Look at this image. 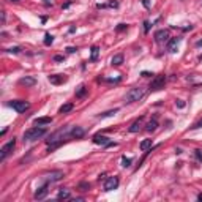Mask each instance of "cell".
<instances>
[{
	"instance_id": "ee69618b",
	"label": "cell",
	"mask_w": 202,
	"mask_h": 202,
	"mask_svg": "<svg viewBox=\"0 0 202 202\" xmlns=\"http://www.w3.org/2000/svg\"><path fill=\"white\" fill-rule=\"evenodd\" d=\"M10 2H19V0H10Z\"/></svg>"
},
{
	"instance_id": "ffe728a7",
	"label": "cell",
	"mask_w": 202,
	"mask_h": 202,
	"mask_svg": "<svg viewBox=\"0 0 202 202\" xmlns=\"http://www.w3.org/2000/svg\"><path fill=\"white\" fill-rule=\"evenodd\" d=\"M118 112V109H111V111H106V112H103V114H98L96 117L98 118H106V117H112V115H115Z\"/></svg>"
},
{
	"instance_id": "f1b7e54d",
	"label": "cell",
	"mask_w": 202,
	"mask_h": 202,
	"mask_svg": "<svg viewBox=\"0 0 202 202\" xmlns=\"http://www.w3.org/2000/svg\"><path fill=\"white\" fill-rule=\"evenodd\" d=\"M126 29H128V25H126V24H118L115 30H117V32H123V30H126Z\"/></svg>"
},
{
	"instance_id": "f35d334b",
	"label": "cell",
	"mask_w": 202,
	"mask_h": 202,
	"mask_svg": "<svg viewBox=\"0 0 202 202\" xmlns=\"http://www.w3.org/2000/svg\"><path fill=\"white\" fill-rule=\"evenodd\" d=\"M67 51H68L70 54H74V52H76V48H68Z\"/></svg>"
},
{
	"instance_id": "d6986e66",
	"label": "cell",
	"mask_w": 202,
	"mask_h": 202,
	"mask_svg": "<svg viewBox=\"0 0 202 202\" xmlns=\"http://www.w3.org/2000/svg\"><path fill=\"white\" fill-rule=\"evenodd\" d=\"M111 63H112L114 67H120L122 63H123V56H122V54H117V56H114L112 60H111Z\"/></svg>"
},
{
	"instance_id": "2e32d148",
	"label": "cell",
	"mask_w": 202,
	"mask_h": 202,
	"mask_svg": "<svg viewBox=\"0 0 202 202\" xmlns=\"http://www.w3.org/2000/svg\"><path fill=\"white\" fill-rule=\"evenodd\" d=\"M90 62H96L98 60V56H99V48L98 46H92V49H90Z\"/></svg>"
},
{
	"instance_id": "d6a6232c",
	"label": "cell",
	"mask_w": 202,
	"mask_h": 202,
	"mask_svg": "<svg viewBox=\"0 0 202 202\" xmlns=\"http://www.w3.org/2000/svg\"><path fill=\"white\" fill-rule=\"evenodd\" d=\"M144 25H145V27H144V30H145V32H149V30H150V22H149V21H145Z\"/></svg>"
},
{
	"instance_id": "603a6c76",
	"label": "cell",
	"mask_w": 202,
	"mask_h": 202,
	"mask_svg": "<svg viewBox=\"0 0 202 202\" xmlns=\"http://www.w3.org/2000/svg\"><path fill=\"white\" fill-rule=\"evenodd\" d=\"M85 93H87V87H85V85H79V88L76 90V98L85 96Z\"/></svg>"
},
{
	"instance_id": "7bdbcfd3",
	"label": "cell",
	"mask_w": 202,
	"mask_h": 202,
	"mask_svg": "<svg viewBox=\"0 0 202 202\" xmlns=\"http://www.w3.org/2000/svg\"><path fill=\"white\" fill-rule=\"evenodd\" d=\"M197 199H199V200H202V194H199V196H197Z\"/></svg>"
},
{
	"instance_id": "52a82bcc",
	"label": "cell",
	"mask_w": 202,
	"mask_h": 202,
	"mask_svg": "<svg viewBox=\"0 0 202 202\" xmlns=\"http://www.w3.org/2000/svg\"><path fill=\"white\" fill-rule=\"evenodd\" d=\"M118 186V177H109L104 180V191H112Z\"/></svg>"
},
{
	"instance_id": "6da1fadb",
	"label": "cell",
	"mask_w": 202,
	"mask_h": 202,
	"mask_svg": "<svg viewBox=\"0 0 202 202\" xmlns=\"http://www.w3.org/2000/svg\"><path fill=\"white\" fill-rule=\"evenodd\" d=\"M144 95H145V88L134 87L125 95V103H136V101H139Z\"/></svg>"
},
{
	"instance_id": "30bf717a",
	"label": "cell",
	"mask_w": 202,
	"mask_h": 202,
	"mask_svg": "<svg viewBox=\"0 0 202 202\" xmlns=\"http://www.w3.org/2000/svg\"><path fill=\"white\" fill-rule=\"evenodd\" d=\"M142 122H144V117H139L137 120H134L131 123V126L128 128V131H130V133H137V131L141 130V126H142Z\"/></svg>"
},
{
	"instance_id": "8fae6325",
	"label": "cell",
	"mask_w": 202,
	"mask_h": 202,
	"mask_svg": "<svg viewBox=\"0 0 202 202\" xmlns=\"http://www.w3.org/2000/svg\"><path fill=\"white\" fill-rule=\"evenodd\" d=\"M180 41H182V38H172V40H169L168 41V51L169 52H175L177 51V48H179V44H180Z\"/></svg>"
},
{
	"instance_id": "3957f363",
	"label": "cell",
	"mask_w": 202,
	"mask_h": 202,
	"mask_svg": "<svg viewBox=\"0 0 202 202\" xmlns=\"http://www.w3.org/2000/svg\"><path fill=\"white\" fill-rule=\"evenodd\" d=\"M10 107H13L16 112L22 114L29 109V103H27V101H22V99H14V101H10Z\"/></svg>"
},
{
	"instance_id": "7a4b0ae2",
	"label": "cell",
	"mask_w": 202,
	"mask_h": 202,
	"mask_svg": "<svg viewBox=\"0 0 202 202\" xmlns=\"http://www.w3.org/2000/svg\"><path fill=\"white\" fill-rule=\"evenodd\" d=\"M44 134H46V128L35 126V128H30V130H27L24 133V141H35V139H38V137L44 136Z\"/></svg>"
},
{
	"instance_id": "ba28073f",
	"label": "cell",
	"mask_w": 202,
	"mask_h": 202,
	"mask_svg": "<svg viewBox=\"0 0 202 202\" xmlns=\"http://www.w3.org/2000/svg\"><path fill=\"white\" fill-rule=\"evenodd\" d=\"M169 40V30H158V32H155V41L157 43H164V41H168Z\"/></svg>"
},
{
	"instance_id": "9c48e42d",
	"label": "cell",
	"mask_w": 202,
	"mask_h": 202,
	"mask_svg": "<svg viewBox=\"0 0 202 202\" xmlns=\"http://www.w3.org/2000/svg\"><path fill=\"white\" fill-rule=\"evenodd\" d=\"M49 82L54 85H60L63 82H67V78L63 74H52V76H49Z\"/></svg>"
},
{
	"instance_id": "4316f807",
	"label": "cell",
	"mask_w": 202,
	"mask_h": 202,
	"mask_svg": "<svg viewBox=\"0 0 202 202\" xmlns=\"http://www.w3.org/2000/svg\"><path fill=\"white\" fill-rule=\"evenodd\" d=\"M194 158H196V161H197V163H200V164H202V150H199V149H196V150H194Z\"/></svg>"
},
{
	"instance_id": "7402d4cb",
	"label": "cell",
	"mask_w": 202,
	"mask_h": 202,
	"mask_svg": "<svg viewBox=\"0 0 202 202\" xmlns=\"http://www.w3.org/2000/svg\"><path fill=\"white\" fill-rule=\"evenodd\" d=\"M57 199H70V189L62 188V189L57 193Z\"/></svg>"
},
{
	"instance_id": "e0dca14e",
	"label": "cell",
	"mask_w": 202,
	"mask_h": 202,
	"mask_svg": "<svg viewBox=\"0 0 202 202\" xmlns=\"http://www.w3.org/2000/svg\"><path fill=\"white\" fill-rule=\"evenodd\" d=\"M63 177V172H60V171H57V172H52V174H49L48 175V182H57V180H60Z\"/></svg>"
},
{
	"instance_id": "5bb4252c",
	"label": "cell",
	"mask_w": 202,
	"mask_h": 202,
	"mask_svg": "<svg viewBox=\"0 0 202 202\" xmlns=\"http://www.w3.org/2000/svg\"><path fill=\"white\" fill-rule=\"evenodd\" d=\"M19 84H21V85H25V87H32V85L36 84V79L32 78V76H25V78H22V79L19 81Z\"/></svg>"
},
{
	"instance_id": "d590c367",
	"label": "cell",
	"mask_w": 202,
	"mask_h": 202,
	"mask_svg": "<svg viewBox=\"0 0 202 202\" xmlns=\"http://www.w3.org/2000/svg\"><path fill=\"white\" fill-rule=\"evenodd\" d=\"M200 126H202V120H200V122H197L194 126H191V128H193V130H196V128H200Z\"/></svg>"
},
{
	"instance_id": "9a60e30c",
	"label": "cell",
	"mask_w": 202,
	"mask_h": 202,
	"mask_svg": "<svg viewBox=\"0 0 202 202\" xmlns=\"http://www.w3.org/2000/svg\"><path fill=\"white\" fill-rule=\"evenodd\" d=\"M35 125H38V126H43V125H49L52 122V118L51 117H38V118H35Z\"/></svg>"
},
{
	"instance_id": "484cf974",
	"label": "cell",
	"mask_w": 202,
	"mask_h": 202,
	"mask_svg": "<svg viewBox=\"0 0 202 202\" xmlns=\"http://www.w3.org/2000/svg\"><path fill=\"white\" fill-rule=\"evenodd\" d=\"M131 163H133L131 158H126V157L122 158V166H123V168H130V166H131Z\"/></svg>"
},
{
	"instance_id": "ac0fdd59",
	"label": "cell",
	"mask_w": 202,
	"mask_h": 202,
	"mask_svg": "<svg viewBox=\"0 0 202 202\" xmlns=\"http://www.w3.org/2000/svg\"><path fill=\"white\" fill-rule=\"evenodd\" d=\"M158 128V122H157V118H153V120H150L149 123H147V126H145V131H149V133H152V131H155Z\"/></svg>"
},
{
	"instance_id": "ab89813d",
	"label": "cell",
	"mask_w": 202,
	"mask_h": 202,
	"mask_svg": "<svg viewBox=\"0 0 202 202\" xmlns=\"http://www.w3.org/2000/svg\"><path fill=\"white\" fill-rule=\"evenodd\" d=\"M5 21H6V14H5V11L2 13V24H5Z\"/></svg>"
},
{
	"instance_id": "5b68a950",
	"label": "cell",
	"mask_w": 202,
	"mask_h": 202,
	"mask_svg": "<svg viewBox=\"0 0 202 202\" xmlns=\"http://www.w3.org/2000/svg\"><path fill=\"white\" fill-rule=\"evenodd\" d=\"M14 145H16V139L13 137V139H11L10 142H8V144H5V145L2 147V150H0V161H3V160L8 157V153H10V152H13Z\"/></svg>"
},
{
	"instance_id": "4fadbf2b",
	"label": "cell",
	"mask_w": 202,
	"mask_h": 202,
	"mask_svg": "<svg viewBox=\"0 0 202 202\" xmlns=\"http://www.w3.org/2000/svg\"><path fill=\"white\" fill-rule=\"evenodd\" d=\"M84 134H85V131L82 130L81 126L71 128V133H70V136H71V137H76V139H81V137H84Z\"/></svg>"
},
{
	"instance_id": "7c38bea8",
	"label": "cell",
	"mask_w": 202,
	"mask_h": 202,
	"mask_svg": "<svg viewBox=\"0 0 202 202\" xmlns=\"http://www.w3.org/2000/svg\"><path fill=\"white\" fill-rule=\"evenodd\" d=\"M93 142L96 144V145H107L109 142V137H106V136H103V134H95L93 136Z\"/></svg>"
},
{
	"instance_id": "d4e9b609",
	"label": "cell",
	"mask_w": 202,
	"mask_h": 202,
	"mask_svg": "<svg viewBox=\"0 0 202 202\" xmlns=\"http://www.w3.org/2000/svg\"><path fill=\"white\" fill-rule=\"evenodd\" d=\"M52 41H54V36H52L51 33H46V35H44V44H46V46H51Z\"/></svg>"
},
{
	"instance_id": "277c9868",
	"label": "cell",
	"mask_w": 202,
	"mask_h": 202,
	"mask_svg": "<svg viewBox=\"0 0 202 202\" xmlns=\"http://www.w3.org/2000/svg\"><path fill=\"white\" fill-rule=\"evenodd\" d=\"M164 84H166V76L161 74V76H157L152 82H150V90L152 92H157V90H161L164 87Z\"/></svg>"
},
{
	"instance_id": "1f68e13d",
	"label": "cell",
	"mask_w": 202,
	"mask_h": 202,
	"mask_svg": "<svg viewBox=\"0 0 202 202\" xmlns=\"http://www.w3.org/2000/svg\"><path fill=\"white\" fill-rule=\"evenodd\" d=\"M107 6H112V8H117L118 6V2H115V0H111V2L107 3Z\"/></svg>"
},
{
	"instance_id": "44dd1931",
	"label": "cell",
	"mask_w": 202,
	"mask_h": 202,
	"mask_svg": "<svg viewBox=\"0 0 202 202\" xmlns=\"http://www.w3.org/2000/svg\"><path fill=\"white\" fill-rule=\"evenodd\" d=\"M73 107H74V106H73V103H67V104H63L60 109H59V112L60 114H67V112H71L73 111Z\"/></svg>"
},
{
	"instance_id": "e575fe53",
	"label": "cell",
	"mask_w": 202,
	"mask_h": 202,
	"mask_svg": "<svg viewBox=\"0 0 202 202\" xmlns=\"http://www.w3.org/2000/svg\"><path fill=\"white\" fill-rule=\"evenodd\" d=\"M142 76L144 78H149V76H153V74H152V73H149V71H142Z\"/></svg>"
},
{
	"instance_id": "f546056e",
	"label": "cell",
	"mask_w": 202,
	"mask_h": 202,
	"mask_svg": "<svg viewBox=\"0 0 202 202\" xmlns=\"http://www.w3.org/2000/svg\"><path fill=\"white\" fill-rule=\"evenodd\" d=\"M8 52H10V54H19V52H21V48H17V46H14V48L8 49Z\"/></svg>"
},
{
	"instance_id": "8992f818",
	"label": "cell",
	"mask_w": 202,
	"mask_h": 202,
	"mask_svg": "<svg viewBox=\"0 0 202 202\" xmlns=\"http://www.w3.org/2000/svg\"><path fill=\"white\" fill-rule=\"evenodd\" d=\"M48 193H49V182H46L43 186H40L38 189H36V193H35V199L41 200V199H44L46 196H48Z\"/></svg>"
},
{
	"instance_id": "b9f144b4",
	"label": "cell",
	"mask_w": 202,
	"mask_h": 202,
	"mask_svg": "<svg viewBox=\"0 0 202 202\" xmlns=\"http://www.w3.org/2000/svg\"><path fill=\"white\" fill-rule=\"evenodd\" d=\"M197 46H202V40H200V41H197Z\"/></svg>"
},
{
	"instance_id": "60d3db41",
	"label": "cell",
	"mask_w": 202,
	"mask_h": 202,
	"mask_svg": "<svg viewBox=\"0 0 202 202\" xmlns=\"http://www.w3.org/2000/svg\"><path fill=\"white\" fill-rule=\"evenodd\" d=\"M44 3H46V5H52V2H51V0H44Z\"/></svg>"
},
{
	"instance_id": "74e56055",
	"label": "cell",
	"mask_w": 202,
	"mask_h": 202,
	"mask_svg": "<svg viewBox=\"0 0 202 202\" xmlns=\"http://www.w3.org/2000/svg\"><path fill=\"white\" fill-rule=\"evenodd\" d=\"M71 3H73V0H68V2H67V3H65V5H63V6H62V8H68V6H70V5H71Z\"/></svg>"
},
{
	"instance_id": "cb8c5ba5",
	"label": "cell",
	"mask_w": 202,
	"mask_h": 202,
	"mask_svg": "<svg viewBox=\"0 0 202 202\" xmlns=\"http://www.w3.org/2000/svg\"><path fill=\"white\" fill-rule=\"evenodd\" d=\"M139 147H141V150H144V152H145L147 149H150V147H152V139H144V141L141 142V145H139Z\"/></svg>"
},
{
	"instance_id": "4dcf8cb0",
	"label": "cell",
	"mask_w": 202,
	"mask_h": 202,
	"mask_svg": "<svg viewBox=\"0 0 202 202\" xmlns=\"http://www.w3.org/2000/svg\"><path fill=\"white\" fill-rule=\"evenodd\" d=\"M175 104H177V107H180V109H182V107H185V101L177 99V101H175Z\"/></svg>"
},
{
	"instance_id": "83f0119b",
	"label": "cell",
	"mask_w": 202,
	"mask_h": 202,
	"mask_svg": "<svg viewBox=\"0 0 202 202\" xmlns=\"http://www.w3.org/2000/svg\"><path fill=\"white\" fill-rule=\"evenodd\" d=\"M79 189H81V191H88V189H90V183H87V182L79 183Z\"/></svg>"
},
{
	"instance_id": "8d00e7d4",
	"label": "cell",
	"mask_w": 202,
	"mask_h": 202,
	"mask_svg": "<svg viewBox=\"0 0 202 202\" xmlns=\"http://www.w3.org/2000/svg\"><path fill=\"white\" fill-rule=\"evenodd\" d=\"M142 5H144L145 8H149V6H150V3H149V0H142Z\"/></svg>"
},
{
	"instance_id": "836d02e7",
	"label": "cell",
	"mask_w": 202,
	"mask_h": 202,
	"mask_svg": "<svg viewBox=\"0 0 202 202\" xmlns=\"http://www.w3.org/2000/svg\"><path fill=\"white\" fill-rule=\"evenodd\" d=\"M54 60H56V62H63V56H56Z\"/></svg>"
}]
</instances>
